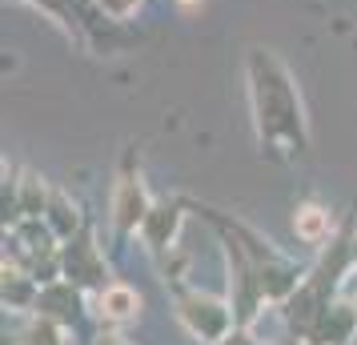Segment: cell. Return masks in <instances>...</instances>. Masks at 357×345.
Masks as SVG:
<instances>
[{
  "instance_id": "cell-9",
  "label": "cell",
  "mask_w": 357,
  "mask_h": 345,
  "mask_svg": "<svg viewBox=\"0 0 357 345\" xmlns=\"http://www.w3.org/2000/svg\"><path fill=\"white\" fill-rule=\"evenodd\" d=\"M141 0H100V8H109V13H116V17H125V13H132Z\"/></svg>"
},
{
  "instance_id": "cell-10",
  "label": "cell",
  "mask_w": 357,
  "mask_h": 345,
  "mask_svg": "<svg viewBox=\"0 0 357 345\" xmlns=\"http://www.w3.org/2000/svg\"><path fill=\"white\" fill-rule=\"evenodd\" d=\"M217 345H249V337L245 333H233V337H225V342H217Z\"/></svg>"
},
{
  "instance_id": "cell-6",
  "label": "cell",
  "mask_w": 357,
  "mask_h": 345,
  "mask_svg": "<svg viewBox=\"0 0 357 345\" xmlns=\"http://www.w3.org/2000/svg\"><path fill=\"white\" fill-rule=\"evenodd\" d=\"M177 221H181L177 209H153V213L145 217L141 233H145V241L153 249H165L169 241H173V233H177Z\"/></svg>"
},
{
  "instance_id": "cell-2",
  "label": "cell",
  "mask_w": 357,
  "mask_h": 345,
  "mask_svg": "<svg viewBox=\"0 0 357 345\" xmlns=\"http://www.w3.org/2000/svg\"><path fill=\"white\" fill-rule=\"evenodd\" d=\"M181 321L189 325V333L193 337H201V342H225L229 337V325H233V313L221 305V301H213V297H201V293H189V297H181Z\"/></svg>"
},
{
  "instance_id": "cell-7",
  "label": "cell",
  "mask_w": 357,
  "mask_h": 345,
  "mask_svg": "<svg viewBox=\"0 0 357 345\" xmlns=\"http://www.w3.org/2000/svg\"><path fill=\"white\" fill-rule=\"evenodd\" d=\"M20 345H65V333H61V325L52 321V317H36L33 325H29V333H24V342Z\"/></svg>"
},
{
  "instance_id": "cell-12",
  "label": "cell",
  "mask_w": 357,
  "mask_h": 345,
  "mask_svg": "<svg viewBox=\"0 0 357 345\" xmlns=\"http://www.w3.org/2000/svg\"><path fill=\"white\" fill-rule=\"evenodd\" d=\"M181 8H193V4H201V0H177Z\"/></svg>"
},
{
  "instance_id": "cell-8",
  "label": "cell",
  "mask_w": 357,
  "mask_h": 345,
  "mask_svg": "<svg viewBox=\"0 0 357 345\" xmlns=\"http://www.w3.org/2000/svg\"><path fill=\"white\" fill-rule=\"evenodd\" d=\"M45 217H49V225H52V233L56 237H73V229H77V209L68 205V201H52L49 209H45Z\"/></svg>"
},
{
  "instance_id": "cell-3",
  "label": "cell",
  "mask_w": 357,
  "mask_h": 345,
  "mask_svg": "<svg viewBox=\"0 0 357 345\" xmlns=\"http://www.w3.org/2000/svg\"><path fill=\"white\" fill-rule=\"evenodd\" d=\"M149 213H153V205L145 197V185L137 181V177H121L116 193H113V225L121 233H137L145 225Z\"/></svg>"
},
{
  "instance_id": "cell-1",
  "label": "cell",
  "mask_w": 357,
  "mask_h": 345,
  "mask_svg": "<svg viewBox=\"0 0 357 345\" xmlns=\"http://www.w3.org/2000/svg\"><path fill=\"white\" fill-rule=\"evenodd\" d=\"M249 77H253V109H257V129L265 141L285 145L289 153H301L305 132H301V109L293 97V84L285 77V68L273 56L253 52L249 61Z\"/></svg>"
},
{
  "instance_id": "cell-4",
  "label": "cell",
  "mask_w": 357,
  "mask_h": 345,
  "mask_svg": "<svg viewBox=\"0 0 357 345\" xmlns=\"http://www.w3.org/2000/svg\"><path fill=\"white\" fill-rule=\"evenodd\" d=\"M329 229H333V217L325 213L321 205H301L293 213V233L301 241H309V245H321L325 237H329Z\"/></svg>"
},
{
  "instance_id": "cell-11",
  "label": "cell",
  "mask_w": 357,
  "mask_h": 345,
  "mask_svg": "<svg viewBox=\"0 0 357 345\" xmlns=\"http://www.w3.org/2000/svg\"><path fill=\"white\" fill-rule=\"evenodd\" d=\"M100 345H125L121 337H100Z\"/></svg>"
},
{
  "instance_id": "cell-5",
  "label": "cell",
  "mask_w": 357,
  "mask_h": 345,
  "mask_svg": "<svg viewBox=\"0 0 357 345\" xmlns=\"http://www.w3.org/2000/svg\"><path fill=\"white\" fill-rule=\"evenodd\" d=\"M137 309H141V297L132 293L129 285H109V289H100V317H109V321H129Z\"/></svg>"
}]
</instances>
